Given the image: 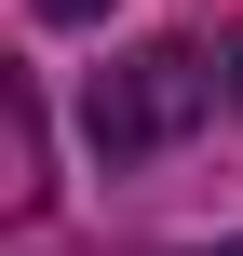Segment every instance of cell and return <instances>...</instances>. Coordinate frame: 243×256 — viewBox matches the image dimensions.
<instances>
[{"label": "cell", "mask_w": 243, "mask_h": 256, "mask_svg": "<svg viewBox=\"0 0 243 256\" xmlns=\"http://www.w3.org/2000/svg\"><path fill=\"white\" fill-rule=\"evenodd\" d=\"M176 122H203V54H189V40H162V54H135L122 81H95V148H108V162H135V148H162Z\"/></svg>", "instance_id": "6da1fadb"}, {"label": "cell", "mask_w": 243, "mask_h": 256, "mask_svg": "<svg viewBox=\"0 0 243 256\" xmlns=\"http://www.w3.org/2000/svg\"><path fill=\"white\" fill-rule=\"evenodd\" d=\"M41 14H54V27H81V14H108V0H41Z\"/></svg>", "instance_id": "7a4b0ae2"}, {"label": "cell", "mask_w": 243, "mask_h": 256, "mask_svg": "<svg viewBox=\"0 0 243 256\" xmlns=\"http://www.w3.org/2000/svg\"><path fill=\"white\" fill-rule=\"evenodd\" d=\"M230 94H243V40H230Z\"/></svg>", "instance_id": "3957f363"}, {"label": "cell", "mask_w": 243, "mask_h": 256, "mask_svg": "<svg viewBox=\"0 0 243 256\" xmlns=\"http://www.w3.org/2000/svg\"><path fill=\"white\" fill-rule=\"evenodd\" d=\"M216 256H243V243H216Z\"/></svg>", "instance_id": "277c9868"}]
</instances>
